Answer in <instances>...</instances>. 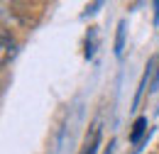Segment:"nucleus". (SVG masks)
Returning a JSON list of instances; mask_svg holds the SVG:
<instances>
[{
  "mask_svg": "<svg viewBox=\"0 0 159 154\" xmlns=\"http://www.w3.org/2000/svg\"><path fill=\"white\" fill-rule=\"evenodd\" d=\"M100 144V122H93L91 127V135L86 137V144H83V152L81 154H96Z\"/></svg>",
  "mask_w": 159,
  "mask_h": 154,
  "instance_id": "f257e3e1",
  "label": "nucleus"
},
{
  "mask_svg": "<svg viewBox=\"0 0 159 154\" xmlns=\"http://www.w3.org/2000/svg\"><path fill=\"white\" fill-rule=\"evenodd\" d=\"M147 132V117H137L135 120V125H132V132H130V142L132 144H137L139 137Z\"/></svg>",
  "mask_w": 159,
  "mask_h": 154,
  "instance_id": "f03ea898",
  "label": "nucleus"
},
{
  "mask_svg": "<svg viewBox=\"0 0 159 154\" xmlns=\"http://www.w3.org/2000/svg\"><path fill=\"white\" fill-rule=\"evenodd\" d=\"M122 52H125V20L118 25V34H115V57H122Z\"/></svg>",
  "mask_w": 159,
  "mask_h": 154,
  "instance_id": "7ed1b4c3",
  "label": "nucleus"
},
{
  "mask_svg": "<svg viewBox=\"0 0 159 154\" xmlns=\"http://www.w3.org/2000/svg\"><path fill=\"white\" fill-rule=\"evenodd\" d=\"M15 54V44L7 37V32H2V64H7V59Z\"/></svg>",
  "mask_w": 159,
  "mask_h": 154,
  "instance_id": "20e7f679",
  "label": "nucleus"
},
{
  "mask_svg": "<svg viewBox=\"0 0 159 154\" xmlns=\"http://www.w3.org/2000/svg\"><path fill=\"white\" fill-rule=\"evenodd\" d=\"M96 54V29H88V37H86V57L91 59Z\"/></svg>",
  "mask_w": 159,
  "mask_h": 154,
  "instance_id": "39448f33",
  "label": "nucleus"
},
{
  "mask_svg": "<svg viewBox=\"0 0 159 154\" xmlns=\"http://www.w3.org/2000/svg\"><path fill=\"white\" fill-rule=\"evenodd\" d=\"M100 5H103V2H93V5H91V7L86 10V15H83V17H88V15H96V12H98V7H100Z\"/></svg>",
  "mask_w": 159,
  "mask_h": 154,
  "instance_id": "423d86ee",
  "label": "nucleus"
},
{
  "mask_svg": "<svg viewBox=\"0 0 159 154\" xmlns=\"http://www.w3.org/2000/svg\"><path fill=\"white\" fill-rule=\"evenodd\" d=\"M113 149H115V139H113V142L108 144V149H105V154H113Z\"/></svg>",
  "mask_w": 159,
  "mask_h": 154,
  "instance_id": "0eeeda50",
  "label": "nucleus"
},
{
  "mask_svg": "<svg viewBox=\"0 0 159 154\" xmlns=\"http://www.w3.org/2000/svg\"><path fill=\"white\" fill-rule=\"evenodd\" d=\"M159 20V2H154V22Z\"/></svg>",
  "mask_w": 159,
  "mask_h": 154,
  "instance_id": "6e6552de",
  "label": "nucleus"
},
{
  "mask_svg": "<svg viewBox=\"0 0 159 154\" xmlns=\"http://www.w3.org/2000/svg\"><path fill=\"white\" fill-rule=\"evenodd\" d=\"M154 154H159V152H154Z\"/></svg>",
  "mask_w": 159,
  "mask_h": 154,
  "instance_id": "1a4fd4ad",
  "label": "nucleus"
}]
</instances>
